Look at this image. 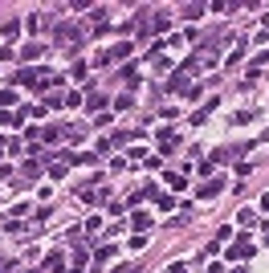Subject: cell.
Wrapping results in <instances>:
<instances>
[{"label": "cell", "instance_id": "cell-1", "mask_svg": "<svg viewBox=\"0 0 269 273\" xmlns=\"http://www.w3.org/2000/svg\"><path fill=\"white\" fill-rule=\"evenodd\" d=\"M253 253H257V245H253L249 236H237V245L228 249V257H241V261H245V257H253Z\"/></svg>", "mask_w": 269, "mask_h": 273}, {"label": "cell", "instance_id": "cell-3", "mask_svg": "<svg viewBox=\"0 0 269 273\" xmlns=\"http://www.w3.org/2000/svg\"><path fill=\"white\" fill-rule=\"evenodd\" d=\"M167 90H175V94H188V90H192V86H188V78H184V69H180V74H171Z\"/></svg>", "mask_w": 269, "mask_h": 273}, {"label": "cell", "instance_id": "cell-8", "mask_svg": "<svg viewBox=\"0 0 269 273\" xmlns=\"http://www.w3.org/2000/svg\"><path fill=\"white\" fill-rule=\"evenodd\" d=\"M86 106H90V110H102V106H106V94H98V90H90V98H86Z\"/></svg>", "mask_w": 269, "mask_h": 273}, {"label": "cell", "instance_id": "cell-17", "mask_svg": "<svg viewBox=\"0 0 269 273\" xmlns=\"http://www.w3.org/2000/svg\"><path fill=\"white\" fill-rule=\"evenodd\" d=\"M16 102V90H0V106H12Z\"/></svg>", "mask_w": 269, "mask_h": 273}, {"label": "cell", "instance_id": "cell-2", "mask_svg": "<svg viewBox=\"0 0 269 273\" xmlns=\"http://www.w3.org/2000/svg\"><path fill=\"white\" fill-rule=\"evenodd\" d=\"M61 135H65L61 126H41V131H37V143H57Z\"/></svg>", "mask_w": 269, "mask_h": 273}, {"label": "cell", "instance_id": "cell-16", "mask_svg": "<svg viewBox=\"0 0 269 273\" xmlns=\"http://www.w3.org/2000/svg\"><path fill=\"white\" fill-rule=\"evenodd\" d=\"M131 249H135V253H139V249H147V236H143V232H135V236H131Z\"/></svg>", "mask_w": 269, "mask_h": 273}, {"label": "cell", "instance_id": "cell-5", "mask_svg": "<svg viewBox=\"0 0 269 273\" xmlns=\"http://www.w3.org/2000/svg\"><path fill=\"white\" fill-rule=\"evenodd\" d=\"M110 257H114V245H98V249H94V265H98V269L106 265Z\"/></svg>", "mask_w": 269, "mask_h": 273}, {"label": "cell", "instance_id": "cell-7", "mask_svg": "<svg viewBox=\"0 0 269 273\" xmlns=\"http://www.w3.org/2000/svg\"><path fill=\"white\" fill-rule=\"evenodd\" d=\"M131 53H135V45H131V41H118V45L110 49V61H114V57H131Z\"/></svg>", "mask_w": 269, "mask_h": 273}, {"label": "cell", "instance_id": "cell-14", "mask_svg": "<svg viewBox=\"0 0 269 273\" xmlns=\"http://www.w3.org/2000/svg\"><path fill=\"white\" fill-rule=\"evenodd\" d=\"M159 208H163V212H175V196H167V192H163V196H159Z\"/></svg>", "mask_w": 269, "mask_h": 273}, {"label": "cell", "instance_id": "cell-18", "mask_svg": "<svg viewBox=\"0 0 269 273\" xmlns=\"http://www.w3.org/2000/svg\"><path fill=\"white\" fill-rule=\"evenodd\" d=\"M261 212H269V196H261Z\"/></svg>", "mask_w": 269, "mask_h": 273}, {"label": "cell", "instance_id": "cell-9", "mask_svg": "<svg viewBox=\"0 0 269 273\" xmlns=\"http://www.w3.org/2000/svg\"><path fill=\"white\" fill-rule=\"evenodd\" d=\"M16 33H21V21H4V41H16Z\"/></svg>", "mask_w": 269, "mask_h": 273}, {"label": "cell", "instance_id": "cell-13", "mask_svg": "<svg viewBox=\"0 0 269 273\" xmlns=\"http://www.w3.org/2000/svg\"><path fill=\"white\" fill-rule=\"evenodd\" d=\"M237 220H241L245 228H253V224H257V212H253V208H245V212H241V216H237Z\"/></svg>", "mask_w": 269, "mask_h": 273}, {"label": "cell", "instance_id": "cell-6", "mask_svg": "<svg viewBox=\"0 0 269 273\" xmlns=\"http://www.w3.org/2000/svg\"><path fill=\"white\" fill-rule=\"evenodd\" d=\"M41 53H45V49H41V45L33 41V45H25V49H21V53H16V57H21V61H37V57H41Z\"/></svg>", "mask_w": 269, "mask_h": 273}, {"label": "cell", "instance_id": "cell-19", "mask_svg": "<svg viewBox=\"0 0 269 273\" xmlns=\"http://www.w3.org/2000/svg\"><path fill=\"white\" fill-rule=\"evenodd\" d=\"M25 273H41V269H25Z\"/></svg>", "mask_w": 269, "mask_h": 273}, {"label": "cell", "instance_id": "cell-11", "mask_svg": "<svg viewBox=\"0 0 269 273\" xmlns=\"http://www.w3.org/2000/svg\"><path fill=\"white\" fill-rule=\"evenodd\" d=\"M151 228V216L147 212H135V232H147Z\"/></svg>", "mask_w": 269, "mask_h": 273}, {"label": "cell", "instance_id": "cell-15", "mask_svg": "<svg viewBox=\"0 0 269 273\" xmlns=\"http://www.w3.org/2000/svg\"><path fill=\"white\" fill-rule=\"evenodd\" d=\"M232 122H237V126H245V122H253V110H241V114H232Z\"/></svg>", "mask_w": 269, "mask_h": 273}, {"label": "cell", "instance_id": "cell-10", "mask_svg": "<svg viewBox=\"0 0 269 273\" xmlns=\"http://www.w3.org/2000/svg\"><path fill=\"white\" fill-rule=\"evenodd\" d=\"M131 106H135V90H127V94L114 102V110H131Z\"/></svg>", "mask_w": 269, "mask_h": 273}, {"label": "cell", "instance_id": "cell-12", "mask_svg": "<svg viewBox=\"0 0 269 273\" xmlns=\"http://www.w3.org/2000/svg\"><path fill=\"white\" fill-rule=\"evenodd\" d=\"M61 265H65V257H61V253H49V257H45V269H61Z\"/></svg>", "mask_w": 269, "mask_h": 273}, {"label": "cell", "instance_id": "cell-4", "mask_svg": "<svg viewBox=\"0 0 269 273\" xmlns=\"http://www.w3.org/2000/svg\"><path fill=\"white\" fill-rule=\"evenodd\" d=\"M220 188H224V179H208V184L200 188V200H212V196H220Z\"/></svg>", "mask_w": 269, "mask_h": 273}, {"label": "cell", "instance_id": "cell-20", "mask_svg": "<svg viewBox=\"0 0 269 273\" xmlns=\"http://www.w3.org/2000/svg\"><path fill=\"white\" fill-rule=\"evenodd\" d=\"M4 118H8V114H0V122H4Z\"/></svg>", "mask_w": 269, "mask_h": 273}]
</instances>
